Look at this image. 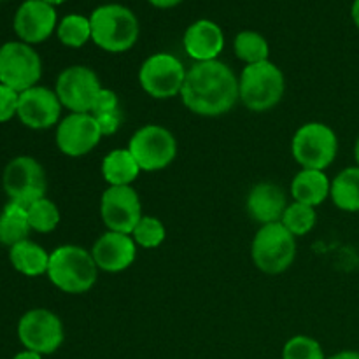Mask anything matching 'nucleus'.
<instances>
[{"label":"nucleus","mask_w":359,"mask_h":359,"mask_svg":"<svg viewBox=\"0 0 359 359\" xmlns=\"http://www.w3.org/2000/svg\"><path fill=\"white\" fill-rule=\"evenodd\" d=\"M181 100L193 114L219 118L241 102L238 77L233 69L221 60L195 63L186 74Z\"/></svg>","instance_id":"f257e3e1"},{"label":"nucleus","mask_w":359,"mask_h":359,"mask_svg":"<svg viewBox=\"0 0 359 359\" xmlns=\"http://www.w3.org/2000/svg\"><path fill=\"white\" fill-rule=\"evenodd\" d=\"M46 276L63 293L83 294L97 284L98 266L91 251L76 244H65L51 252Z\"/></svg>","instance_id":"f03ea898"},{"label":"nucleus","mask_w":359,"mask_h":359,"mask_svg":"<svg viewBox=\"0 0 359 359\" xmlns=\"http://www.w3.org/2000/svg\"><path fill=\"white\" fill-rule=\"evenodd\" d=\"M91 41L107 53L130 51L137 44L140 25L132 9L121 4H104L91 13Z\"/></svg>","instance_id":"7ed1b4c3"},{"label":"nucleus","mask_w":359,"mask_h":359,"mask_svg":"<svg viewBox=\"0 0 359 359\" xmlns=\"http://www.w3.org/2000/svg\"><path fill=\"white\" fill-rule=\"evenodd\" d=\"M286 77L273 62L245 65L238 76V97L252 112L272 111L284 97Z\"/></svg>","instance_id":"20e7f679"},{"label":"nucleus","mask_w":359,"mask_h":359,"mask_svg":"<svg viewBox=\"0 0 359 359\" xmlns=\"http://www.w3.org/2000/svg\"><path fill=\"white\" fill-rule=\"evenodd\" d=\"M252 263L266 276H279L293 265L297 258V237L283 223L259 226L251 244Z\"/></svg>","instance_id":"39448f33"},{"label":"nucleus","mask_w":359,"mask_h":359,"mask_svg":"<svg viewBox=\"0 0 359 359\" xmlns=\"http://www.w3.org/2000/svg\"><path fill=\"white\" fill-rule=\"evenodd\" d=\"M339 153V139L332 126L309 121L294 132L291 154L302 168L326 170Z\"/></svg>","instance_id":"423d86ee"},{"label":"nucleus","mask_w":359,"mask_h":359,"mask_svg":"<svg viewBox=\"0 0 359 359\" xmlns=\"http://www.w3.org/2000/svg\"><path fill=\"white\" fill-rule=\"evenodd\" d=\"M128 151L142 172H160L170 167L177 156L174 133L161 125H144L130 137Z\"/></svg>","instance_id":"0eeeda50"},{"label":"nucleus","mask_w":359,"mask_h":359,"mask_svg":"<svg viewBox=\"0 0 359 359\" xmlns=\"http://www.w3.org/2000/svg\"><path fill=\"white\" fill-rule=\"evenodd\" d=\"M2 186L9 202L27 209L39 198H44L48 191V177L44 167L35 158L16 156L4 168Z\"/></svg>","instance_id":"6e6552de"},{"label":"nucleus","mask_w":359,"mask_h":359,"mask_svg":"<svg viewBox=\"0 0 359 359\" xmlns=\"http://www.w3.org/2000/svg\"><path fill=\"white\" fill-rule=\"evenodd\" d=\"M42 77V60L30 44L11 41L0 46V84L18 93L37 86Z\"/></svg>","instance_id":"1a4fd4ad"},{"label":"nucleus","mask_w":359,"mask_h":359,"mask_svg":"<svg viewBox=\"0 0 359 359\" xmlns=\"http://www.w3.org/2000/svg\"><path fill=\"white\" fill-rule=\"evenodd\" d=\"M186 74L181 60L170 53H154L144 60L139 69L140 88L156 100H167L181 95Z\"/></svg>","instance_id":"9d476101"},{"label":"nucleus","mask_w":359,"mask_h":359,"mask_svg":"<svg viewBox=\"0 0 359 359\" xmlns=\"http://www.w3.org/2000/svg\"><path fill=\"white\" fill-rule=\"evenodd\" d=\"M18 339L28 351L49 356L62 347L65 328L58 314L48 309H32L18 323Z\"/></svg>","instance_id":"9b49d317"},{"label":"nucleus","mask_w":359,"mask_h":359,"mask_svg":"<svg viewBox=\"0 0 359 359\" xmlns=\"http://www.w3.org/2000/svg\"><path fill=\"white\" fill-rule=\"evenodd\" d=\"M100 77L86 65H70L60 72L55 91L63 109L70 112H91L102 90Z\"/></svg>","instance_id":"f8f14e48"},{"label":"nucleus","mask_w":359,"mask_h":359,"mask_svg":"<svg viewBox=\"0 0 359 359\" xmlns=\"http://www.w3.org/2000/svg\"><path fill=\"white\" fill-rule=\"evenodd\" d=\"M100 140L102 133L91 112H69L56 126V147L69 158L86 156Z\"/></svg>","instance_id":"ddd939ff"},{"label":"nucleus","mask_w":359,"mask_h":359,"mask_svg":"<svg viewBox=\"0 0 359 359\" xmlns=\"http://www.w3.org/2000/svg\"><path fill=\"white\" fill-rule=\"evenodd\" d=\"M142 216V202L133 186H109L102 195L100 217L107 230L130 235Z\"/></svg>","instance_id":"4468645a"},{"label":"nucleus","mask_w":359,"mask_h":359,"mask_svg":"<svg viewBox=\"0 0 359 359\" xmlns=\"http://www.w3.org/2000/svg\"><path fill=\"white\" fill-rule=\"evenodd\" d=\"M62 109L56 91L37 84L20 93L16 118L30 130H49L62 121Z\"/></svg>","instance_id":"2eb2a0df"},{"label":"nucleus","mask_w":359,"mask_h":359,"mask_svg":"<svg viewBox=\"0 0 359 359\" xmlns=\"http://www.w3.org/2000/svg\"><path fill=\"white\" fill-rule=\"evenodd\" d=\"M13 27L21 42L41 44L56 32L58 14L55 6L44 0H25L14 14Z\"/></svg>","instance_id":"dca6fc26"},{"label":"nucleus","mask_w":359,"mask_h":359,"mask_svg":"<svg viewBox=\"0 0 359 359\" xmlns=\"http://www.w3.org/2000/svg\"><path fill=\"white\" fill-rule=\"evenodd\" d=\"M137 244L128 233L107 230L95 241L90 249L98 270L107 273L125 272L137 258Z\"/></svg>","instance_id":"f3484780"},{"label":"nucleus","mask_w":359,"mask_h":359,"mask_svg":"<svg viewBox=\"0 0 359 359\" xmlns=\"http://www.w3.org/2000/svg\"><path fill=\"white\" fill-rule=\"evenodd\" d=\"M186 55L195 63L212 62L224 49L223 28L212 20H198L189 25L182 37Z\"/></svg>","instance_id":"a211bd4d"},{"label":"nucleus","mask_w":359,"mask_h":359,"mask_svg":"<svg viewBox=\"0 0 359 359\" xmlns=\"http://www.w3.org/2000/svg\"><path fill=\"white\" fill-rule=\"evenodd\" d=\"M290 205L286 200V193L280 186L273 182L263 181L252 186L245 198L248 214L259 223V226L270 223H280L286 207Z\"/></svg>","instance_id":"6ab92c4d"},{"label":"nucleus","mask_w":359,"mask_h":359,"mask_svg":"<svg viewBox=\"0 0 359 359\" xmlns=\"http://www.w3.org/2000/svg\"><path fill=\"white\" fill-rule=\"evenodd\" d=\"M332 191V181L325 170L302 168L291 181V195L293 202L305 203L311 207H319Z\"/></svg>","instance_id":"aec40b11"},{"label":"nucleus","mask_w":359,"mask_h":359,"mask_svg":"<svg viewBox=\"0 0 359 359\" xmlns=\"http://www.w3.org/2000/svg\"><path fill=\"white\" fill-rule=\"evenodd\" d=\"M140 167L128 147H118L102 160V177L109 186H132L140 174Z\"/></svg>","instance_id":"412c9836"},{"label":"nucleus","mask_w":359,"mask_h":359,"mask_svg":"<svg viewBox=\"0 0 359 359\" xmlns=\"http://www.w3.org/2000/svg\"><path fill=\"white\" fill-rule=\"evenodd\" d=\"M49 256L51 252L46 251L37 242H32L30 238L9 248L11 265L16 272L27 277H39L48 273Z\"/></svg>","instance_id":"4be33fe9"},{"label":"nucleus","mask_w":359,"mask_h":359,"mask_svg":"<svg viewBox=\"0 0 359 359\" xmlns=\"http://www.w3.org/2000/svg\"><path fill=\"white\" fill-rule=\"evenodd\" d=\"M30 231L27 209L14 202H7L0 212V244L13 248L27 241Z\"/></svg>","instance_id":"5701e85b"},{"label":"nucleus","mask_w":359,"mask_h":359,"mask_svg":"<svg viewBox=\"0 0 359 359\" xmlns=\"http://www.w3.org/2000/svg\"><path fill=\"white\" fill-rule=\"evenodd\" d=\"M330 198L344 212H359V167H347L335 175Z\"/></svg>","instance_id":"b1692460"},{"label":"nucleus","mask_w":359,"mask_h":359,"mask_svg":"<svg viewBox=\"0 0 359 359\" xmlns=\"http://www.w3.org/2000/svg\"><path fill=\"white\" fill-rule=\"evenodd\" d=\"M233 51L237 58L244 62L245 65H255V63H262L269 60L270 46L269 41L259 32L242 30L235 37Z\"/></svg>","instance_id":"393cba45"},{"label":"nucleus","mask_w":359,"mask_h":359,"mask_svg":"<svg viewBox=\"0 0 359 359\" xmlns=\"http://www.w3.org/2000/svg\"><path fill=\"white\" fill-rule=\"evenodd\" d=\"M56 37L63 46L79 49L91 41V21L83 14H67L58 21Z\"/></svg>","instance_id":"a878e982"},{"label":"nucleus","mask_w":359,"mask_h":359,"mask_svg":"<svg viewBox=\"0 0 359 359\" xmlns=\"http://www.w3.org/2000/svg\"><path fill=\"white\" fill-rule=\"evenodd\" d=\"M27 214L32 231H37V233H51L58 228L60 219H62L58 205L48 196L39 198L37 202L28 205Z\"/></svg>","instance_id":"bb28decb"},{"label":"nucleus","mask_w":359,"mask_h":359,"mask_svg":"<svg viewBox=\"0 0 359 359\" xmlns=\"http://www.w3.org/2000/svg\"><path fill=\"white\" fill-rule=\"evenodd\" d=\"M280 223L293 237H304L314 230L316 223H318V212L314 207L293 202L286 207Z\"/></svg>","instance_id":"cd10ccee"},{"label":"nucleus","mask_w":359,"mask_h":359,"mask_svg":"<svg viewBox=\"0 0 359 359\" xmlns=\"http://www.w3.org/2000/svg\"><path fill=\"white\" fill-rule=\"evenodd\" d=\"M130 235L135 241L137 248L156 249L167 238V228H165L163 221L158 219V217L142 216Z\"/></svg>","instance_id":"c85d7f7f"},{"label":"nucleus","mask_w":359,"mask_h":359,"mask_svg":"<svg viewBox=\"0 0 359 359\" xmlns=\"http://www.w3.org/2000/svg\"><path fill=\"white\" fill-rule=\"evenodd\" d=\"M283 359H326L321 344L307 335H294L284 344Z\"/></svg>","instance_id":"c756f323"},{"label":"nucleus","mask_w":359,"mask_h":359,"mask_svg":"<svg viewBox=\"0 0 359 359\" xmlns=\"http://www.w3.org/2000/svg\"><path fill=\"white\" fill-rule=\"evenodd\" d=\"M18 104H20V93L6 84H0V125L16 118Z\"/></svg>","instance_id":"7c9ffc66"},{"label":"nucleus","mask_w":359,"mask_h":359,"mask_svg":"<svg viewBox=\"0 0 359 359\" xmlns=\"http://www.w3.org/2000/svg\"><path fill=\"white\" fill-rule=\"evenodd\" d=\"M111 111H119V98L116 95V91L107 90V88H102L100 93H98L97 100H95L93 109H91V114H104V112Z\"/></svg>","instance_id":"2f4dec72"},{"label":"nucleus","mask_w":359,"mask_h":359,"mask_svg":"<svg viewBox=\"0 0 359 359\" xmlns=\"http://www.w3.org/2000/svg\"><path fill=\"white\" fill-rule=\"evenodd\" d=\"M98 123V130H100L102 137H109L114 135L116 132L119 130L123 121V114L121 111H111V112H104V114H97L95 116Z\"/></svg>","instance_id":"473e14b6"},{"label":"nucleus","mask_w":359,"mask_h":359,"mask_svg":"<svg viewBox=\"0 0 359 359\" xmlns=\"http://www.w3.org/2000/svg\"><path fill=\"white\" fill-rule=\"evenodd\" d=\"M153 7H158V9H172V7L179 6L182 0H147Z\"/></svg>","instance_id":"72a5a7b5"},{"label":"nucleus","mask_w":359,"mask_h":359,"mask_svg":"<svg viewBox=\"0 0 359 359\" xmlns=\"http://www.w3.org/2000/svg\"><path fill=\"white\" fill-rule=\"evenodd\" d=\"M326 359H359L358 351H340V353L333 354V356Z\"/></svg>","instance_id":"f704fd0d"},{"label":"nucleus","mask_w":359,"mask_h":359,"mask_svg":"<svg viewBox=\"0 0 359 359\" xmlns=\"http://www.w3.org/2000/svg\"><path fill=\"white\" fill-rule=\"evenodd\" d=\"M13 359H42V356H41V354L34 353V351L25 349V351H21V353H18Z\"/></svg>","instance_id":"c9c22d12"},{"label":"nucleus","mask_w":359,"mask_h":359,"mask_svg":"<svg viewBox=\"0 0 359 359\" xmlns=\"http://www.w3.org/2000/svg\"><path fill=\"white\" fill-rule=\"evenodd\" d=\"M351 16H353L354 25L359 28V0H354L353 7H351Z\"/></svg>","instance_id":"e433bc0d"},{"label":"nucleus","mask_w":359,"mask_h":359,"mask_svg":"<svg viewBox=\"0 0 359 359\" xmlns=\"http://www.w3.org/2000/svg\"><path fill=\"white\" fill-rule=\"evenodd\" d=\"M354 158H356V163H358V167H359V137H358V140H356V146H354Z\"/></svg>","instance_id":"4c0bfd02"},{"label":"nucleus","mask_w":359,"mask_h":359,"mask_svg":"<svg viewBox=\"0 0 359 359\" xmlns=\"http://www.w3.org/2000/svg\"><path fill=\"white\" fill-rule=\"evenodd\" d=\"M44 2H48V4H51V6H60V4H63V2H67V0H44Z\"/></svg>","instance_id":"58836bf2"}]
</instances>
